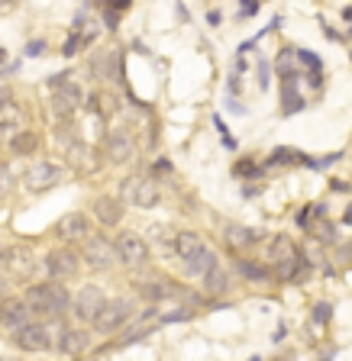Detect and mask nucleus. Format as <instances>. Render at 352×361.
I'll return each mask as SVG.
<instances>
[{
    "mask_svg": "<svg viewBox=\"0 0 352 361\" xmlns=\"http://www.w3.org/2000/svg\"><path fill=\"white\" fill-rule=\"evenodd\" d=\"M10 342H13L20 352H49V348H52V332H49L45 323H33L30 319L26 326L10 332Z\"/></svg>",
    "mask_w": 352,
    "mask_h": 361,
    "instance_id": "f257e3e1",
    "label": "nucleus"
},
{
    "mask_svg": "<svg viewBox=\"0 0 352 361\" xmlns=\"http://www.w3.org/2000/svg\"><path fill=\"white\" fill-rule=\"evenodd\" d=\"M104 303H107V297H104V290H100L98 284H84L81 290L71 297V313H75L81 323H94Z\"/></svg>",
    "mask_w": 352,
    "mask_h": 361,
    "instance_id": "f03ea898",
    "label": "nucleus"
},
{
    "mask_svg": "<svg viewBox=\"0 0 352 361\" xmlns=\"http://www.w3.org/2000/svg\"><path fill=\"white\" fill-rule=\"evenodd\" d=\"M113 248H117V262L129 264V268H139V264L149 262V245L139 233H120Z\"/></svg>",
    "mask_w": 352,
    "mask_h": 361,
    "instance_id": "7ed1b4c3",
    "label": "nucleus"
},
{
    "mask_svg": "<svg viewBox=\"0 0 352 361\" xmlns=\"http://www.w3.org/2000/svg\"><path fill=\"white\" fill-rule=\"evenodd\" d=\"M78 268H81V258H78V252L71 245L65 248H55V252H49V258H45V271H49V278L52 281H68L75 278Z\"/></svg>",
    "mask_w": 352,
    "mask_h": 361,
    "instance_id": "20e7f679",
    "label": "nucleus"
},
{
    "mask_svg": "<svg viewBox=\"0 0 352 361\" xmlns=\"http://www.w3.org/2000/svg\"><path fill=\"white\" fill-rule=\"evenodd\" d=\"M129 319H133V303L123 300V297H117V300H107L104 307H100L94 326H98L100 332H117L120 326H127Z\"/></svg>",
    "mask_w": 352,
    "mask_h": 361,
    "instance_id": "39448f33",
    "label": "nucleus"
},
{
    "mask_svg": "<svg viewBox=\"0 0 352 361\" xmlns=\"http://www.w3.org/2000/svg\"><path fill=\"white\" fill-rule=\"evenodd\" d=\"M81 255H84V262H88L90 268H100V271H107V268L117 264V248H113V242L104 239V235H88V239H84Z\"/></svg>",
    "mask_w": 352,
    "mask_h": 361,
    "instance_id": "423d86ee",
    "label": "nucleus"
},
{
    "mask_svg": "<svg viewBox=\"0 0 352 361\" xmlns=\"http://www.w3.org/2000/svg\"><path fill=\"white\" fill-rule=\"evenodd\" d=\"M104 155H107V161H113V165H127V161H133V155H136L133 135H129L127 129H113V133H107Z\"/></svg>",
    "mask_w": 352,
    "mask_h": 361,
    "instance_id": "0eeeda50",
    "label": "nucleus"
},
{
    "mask_svg": "<svg viewBox=\"0 0 352 361\" xmlns=\"http://www.w3.org/2000/svg\"><path fill=\"white\" fill-rule=\"evenodd\" d=\"M23 180H26V188L30 190H49L61 180V168L52 165V161H45V158H39V161H33V165L26 168Z\"/></svg>",
    "mask_w": 352,
    "mask_h": 361,
    "instance_id": "6e6552de",
    "label": "nucleus"
},
{
    "mask_svg": "<svg viewBox=\"0 0 352 361\" xmlns=\"http://www.w3.org/2000/svg\"><path fill=\"white\" fill-rule=\"evenodd\" d=\"M55 235H59L61 242H84L90 235V226H88V216L84 213H65V216L55 223Z\"/></svg>",
    "mask_w": 352,
    "mask_h": 361,
    "instance_id": "1a4fd4ad",
    "label": "nucleus"
},
{
    "mask_svg": "<svg viewBox=\"0 0 352 361\" xmlns=\"http://www.w3.org/2000/svg\"><path fill=\"white\" fill-rule=\"evenodd\" d=\"M90 210H94V216H98L100 226H120L123 213H127V210H123V200H120V197H110V194L94 197Z\"/></svg>",
    "mask_w": 352,
    "mask_h": 361,
    "instance_id": "9d476101",
    "label": "nucleus"
},
{
    "mask_svg": "<svg viewBox=\"0 0 352 361\" xmlns=\"http://www.w3.org/2000/svg\"><path fill=\"white\" fill-rule=\"evenodd\" d=\"M123 194L129 197V200L136 203V207H156L158 203V188L156 180H146V178H129L127 184H123Z\"/></svg>",
    "mask_w": 352,
    "mask_h": 361,
    "instance_id": "9b49d317",
    "label": "nucleus"
},
{
    "mask_svg": "<svg viewBox=\"0 0 352 361\" xmlns=\"http://www.w3.org/2000/svg\"><path fill=\"white\" fill-rule=\"evenodd\" d=\"M90 345V338L84 329H71V326H65V329L59 332V342H55V348H59L61 355H71V358H78V355H84Z\"/></svg>",
    "mask_w": 352,
    "mask_h": 361,
    "instance_id": "f8f14e48",
    "label": "nucleus"
},
{
    "mask_svg": "<svg viewBox=\"0 0 352 361\" xmlns=\"http://www.w3.org/2000/svg\"><path fill=\"white\" fill-rule=\"evenodd\" d=\"M52 104H55L59 116H75L78 106H81V87H78V84H59Z\"/></svg>",
    "mask_w": 352,
    "mask_h": 361,
    "instance_id": "ddd939ff",
    "label": "nucleus"
},
{
    "mask_svg": "<svg viewBox=\"0 0 352 361\" xmlns=\"http://www.w3.org/2000/svg\"><path fill=\"white\" fill-rule=\"evenodd\" d=\"M0 268H7L10 278H30L36 264H33V255L26 252V248H7V255H4Z\"/></svg>",
    "mask_w": 352,
    "mask_h": 361,
    "instance_id": "4468645a",
    "label": "nucleus"
},
{
    "mask_svg": "<svg viewBox=\"0 0 352 361\" xmlns=\"http://www.w3.org/2000/svg\"><path fill=\"white\" fill-rule=\"evenodd\" d=\"M223 239H226V245H233L236 252H242V248H252L255 242H259V233H255V229H249V226L226 223L223 226Z\"/></svg>",
    "mask_w": 352,
    "mask_h": 361,
    "instance_id": "2eb2a0df",
    "label": "nucleus"
},
{
    "mask_svg": "<svg viewBox=\"0 0 352 361\" xmlns=\"http://www.w3.org/2000/svg\"><path fill=\"white\" fill-rule=\"evenodd\" d=\"M23 307L30 310V316H52V310H49V290H45V284H36L26 290V297H23Z\"/></svg>",
    "mask_w": 352,
    "mask_h": 361,
    "instance_id": "dca6fc26",
    "label": "nucleus"
},
{
    "mask_svg": "<svg viewBox=\"0 0 352 361\" xmlns=\"http://www.w3.org/2000/svg\"><path fill=\"white\" fill-rule=\"evenodd\" d=\"M45 290H49V310H52V316H65L68 310H71V293H68L65 284L49 281V284H45Z\"/></svg>",
    "mask_w": 352,
    "mask_h": 361,
    "instance_id": "f3484780",
    "label": "nucleus"
},
{
    "mask_svg": "<svg viewBox=\"0 0 352 361\" xmlns=\"http://www.w3.org/2000/svg\"><path fill=\"white\" fill-rule=\"evenodd\" d=\"M201 281H204V290H207L210 297H220V293L230 290V274L223 271V264H213Z\"/></svg>",
    "mask_w": 352,
    "mask_h": 361,
    "instance_id": "a211bd4d",
    "label": "nucleus"
},
{
    "mask_svg": "<svg viewBox=\"0 0 352 361\" xmlns=\"http://www.w3.org/2000/svg\"><path fill=\"white\" fill-rule=\"evenodd\" d=\"M213 264H220V262H217V255H213V252H210V248L204 245L194 258H187V262H184V271L191 274V278H204V274H207V271L213 268Z\"/></svg>",
    "mask_w": 352,
    "mask_h": 361,
    "instance_id": "6ab92c4d",
    "label": "nucleus"
},
{
    "mask_svg": "<svg viewBox=\"0 0 352 361\" xmlns=\"http://www.w3.org/2000/svg\"><path fill=\"white\" fill-rule=\"evenodd\" d=\"M201 248H204V239L197 233H191V229H184V233L175 235V252H178L184 262H187V258H194Z\"/></svg>",
    "mask_w": 352,
    "mask_h": 361,
    "instance_id": "aec40b11",
    "label": "nucleus"
},
{
    "mask_svg": "<svg viewBox=\"0 0 352 361\" xmlns=\"http://www.w3.org/2000/svg\"><path fill=\"white\" fill-rule=\"evenodd\" d=\"M136 290L143 293L146 300L158 303V300H168V297H172L175 284H165V281H139V284H136Z\"/></svg>",
    "mask_w": 352,
    "mask_h": 361,
    "instance_id": "412c9836",
    "label": "nucleus"
},
{
    "mask_svg": "<svg viewBox=\"0 0 352 361\" xmlns=\"http://www.w3.org/2000/svg\"><path fill=\"white\" fill-rule=\"evenodd\" d=\"M236 268H240L242 278H246V281H255V284H269V281H271V271L265 268V264L252 262V258H240V262H236Z\"/></svg>",
    "mask_w": 352,
    "mask_h": 361,
    "instance_id": "4be33fe9",
    "label": "nucleus"
},
{
    "mask_svg": "<svg viewBox=\"0 0 352 361\" xmlns=\"http://www.w3.org/2000/svg\"><path fill=\"white\" fill-rule=\"evenodd\" d=\"M36 149H39V135L33 133V129H20V133H13V139H10V152H13V155H33Z\"/></svg>",
    "mask_w": 352,
    "mask_h": 361,
    "instance_id": "5701e85b",
    "label": "nucleus"
},
{
    "mask_svg": "<svg viewBox=\"0 0 352 361\" xmlns=\"http://www.w3.org/2000/svg\"><path fill=\"white\" fill-rule=\"evenodd\" d=\"M0 323H7V326H10V332H13V329H20V326H26V323H30V310L23 307V300L10 303L7 310H0Z\"/></svg>",
    "mask_w": 352,
    "mask_h": 361,
    "instance_id": "b1692460",
    "label": "nucleus"
},
{
    "mask_svg": "<svg viewBox=\"0 0 352 361\" xmlns=\"http://www.w3.org/2000/svg\"><path fill=\"white\" fill-rule=\"evenodd\" d=\"M271 262L275 264H281V262H288V258H294L298 255V248H294V242L288 239V235H275V242H271Z\"/></svg>",
    "mask_w": 352,
    "mask_h": 361,
    "instance_id": "393cba45",
    "label": "nucleus"
},
{
    "mask_svg": "<svg viewBox=\"0 0 352 361\" xmlns=\"http://www.w3.org/2000/svg\"><path fill=\"white\" fill-rule=\"evenodd\" d=\"M294 81H298V75L285 78V84H281V104H285V113H298L300 106H304V100H300L298 90H294Z\"/></svg>",
    "mask_w": 352,
    "mask_h": 361,
    "instance_id": "a878e982",
    "label": "nucleus"
},
{
    "mask_svg": "<svg viewBox=\"0 0 352 361\" xmlns=\"http://www.w3.org/2000/svg\"><path fill=\"white\" fill-rule=\"evenodd\" d=\"M294 61H298V52L294 49H281L275 59V71L281 78H294Z\"/></svg>",
    "mask_w": 352,
    "mask_h": 361,
    "instance_id": "bb28decb",
    "label": "nucleus"
},
{
    "mask_svg": "<svg viewBox=\"0 0 352 361\" xmlns=\"http://www.w3.org/2000/svg\"><path fill=\"white\" fill-rule=\"evenodd\" d=\"M20 106L16 104H7V106H0V133H4V129H13L16 133V126H20Z\"/></svg>",
    "mask_w": 352,
    "mask_h": 361,
    "instance_id": "cd10ccee",
    "label": "nucleus"
},
{
    "mask_svg": "<svg viewBox=\"0 0 352 361\" xmlns=\"http://www.w3.org/2000/svg\"><path fill=\"white\" fill-rule=\"evenodd\" d=\"M291 161H304L310 165V158L304 152H291V149H275L271 152V165H291Z\"/></svg>",
    "mask_w": 352,
    "mask_h": 361,
    "instance_id": "c85d7f7f",
    "label": "nucleus"
},
{
    "mask_svg": "<svg viewBox=\"0 0 352 361\" xmlns=\"http://www.w3.org/2000/svg\"><path fill=\"white\" fill-rule=\"evenodd\" d=\"M310 233H314L320 242H327V245L336 242V229H333V223H317V226H310Z\"/></svg>",
    "mask_w": 352,
    "mask_h": 361,
    "instance_id": "c756f323",
    "label": "nucleus"
},
{
    "mask_svg": "<svg viewBox=\"0 0 352 361\" xmlns=\"http://www.w3.org/2000/svg\"><path fill=\"white\" fill-rule=\"evenodd\" d=\"M13 190V171L7 165H0V197H7Z\"/></svg>",
    "mask_w": 352,
    "mask_h": 361,
    "instance_id": "7c9ffc66",
    "label": "nucleus"
},
{
    "mask_svg": "<svg viewBox=\"0 0 352 361\" xmlns=\"http://www.w3.org/2000/svg\"><path fill=\"white\" fill-rule=\"evenodd\" d=\"M81 42H84V39H81V32L75 30V32H71V36L65 39V45H61V55H65V59H68V55H75V52H78V45H81Z\"/></svg>",
    "mask_w": 352,
    "mask_h": 361,
    "instance_id": "2f4dec72",
    "label": "nucleus"
},
{
    "mask_svg": "<svg viewBox=\"0 0 352 361\" xmlns=\"http://www.w3.org/2000/svg\"><path fill=\"white\" fill-rule=\"evenodd\" d=\"M330 316H333V303H317V307H314V319H317V323H327Z\"/></svg>",
    "mask_w": 352,
    "mask_h": 361,
    "instance_id": "473e14b6",
    "label": "nucleus"
},
{
    "mask_svg": "<svg viewBox=\"0 0 352 361\" xmlns=\"http://www.w3.org/2000/svg\"><path fill=\"white\" fill-rule=\"evenodd\" d=\"M298 61H304V65H307L310 71H314V75L320 71V59H317L314 52H298Z\"/></svg>",
    "mask_w": 352,
    "mask_h": 361,
    "instance_id": "72a5a7b5",
    "label": "nucleus"
},
{
    "mask_svg": "<svg viewBox=\"0 0 352 361\" xmlns=\"http://www.w3.org/2000/svg\"><path fill=\"white\" fill-rule=\"evenodd\" d=\"M7 104H13V90L7 84H0V106H7Z\"/></svg>",
    "mask_w": 352,
    "mask_h": 361,
    "instance_id": "f704fd0d",
    "label": "nucleus"
},
{
    "mask_svg": "<svg viewBox=\"0 0 352 361\" xmlns=\"http://www.w3.org/2000/svg\"><path fill=\"white\" fill-rule=\"evenodd\" d=\"M242 16H252V13H259V4H255V0H246V4H242V10H240Z\"/></svg>",
    "mask_w": 352,
    "mask_h": 361,
    "instance_id": "c9c22d12",
    "label": "nucleus"
},
{
    "mask_svg": "<svg viewBox=\"0 0 352 361\" xmlns=\"http://www.w3.org/2000/svg\"><path fill=\"white\" fill-rule=\"evenodd\" d=\"M104 23H107V26H110V30H117V13H113L110 7L104 10Z\"/></svg>",
    "mask_w": 352,
    "mask_h": 361,
    "instance_id": "e433bc0d",
    "label": "nucleus"
},
{
    "mask_svg": "<svg viewBox=\"0 0 352 361\" xmlns=\"http://www.w3.org/2000/svg\"><path fill=\"white\" fill-rule=\"evenodd\" d=\"M252 171H255L252 161H240V165H236V174H252Z\"/></svg>",
    "mask_w": 352,
    "mask_h": 361,
    "instance_id": "4c0bfd02",
    "label": "nucleus"
},
{
    "mask_svg": "<svg viewBox=\"0 0 352 361\" xmlns=\"http://www.w3.org/2000/svg\"><path fill=\"white\" fill-rule=\"evenodd\" d=\"M42 49H45V42H39V39H36V42H30V49H26V52L36 55V52H42Z\"/></svg>",
    "mask_w": 352,
    "mask_h": 361,
    "instance_id": "58836bf2",
    "label": "nucleus"
},
{
    "mask_svg": "<svg viewBox=\"0 0 352 361\" xmlns=\"http://www.w3.org/2000/svg\"><path fill=\"white\" fill-rule=\"evenodd\" d=\"M4 255H7V245H4V242H0V262H4Z\"/></svg>",
    "mask_w": 352,
    "mask_h": 361,
    "instance_id": "ea45409f",
    "label": "nucleus"
},
{
    "mask_svg": "<svg viewBox=\"0 0 352 361\" xmlns=\"http://www.w3.org/2000/svg\"><path fill=\"white\" fill-rule=\"evenodd\" d=\"M249 361H259V358H249Z\"/></svg>",
    "mask_w": 352,
    "mask_h": 361,
    "instance_id": "a19ab883",
    "label": "nucleus"
}]
</instances>
